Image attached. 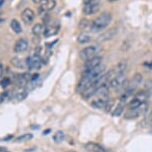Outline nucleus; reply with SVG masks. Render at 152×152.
I'll use <instances>...</instances> for the list:
<instances>
[{"mask_svg":"<svg viewBox=\"0 0 152 152\" xmlns=\"http://www.w3.org/2000/svg\"><path fill=\"white\" fill-rule=\"evenodd\" d=\"M108 102H109V85L104 84L95 91L92 96L91 105L96 109H100L106 106Z\"/></svg>","mask_w":152,"mask_h":152,"instance_id":"obj_1","label":"nucleus"},{"mask_svg":"<svg viewBox=\"0 0 152 152\" xmlns=\"http://www.w3.org/2000/svg\"><path fill=\"white\" fill-rule=\"evenodd\" d=\"M112 19V14L110 12H102L99 14L96 18H94L91 21L90 24V30L93 32H98L100 30H103L104 28L109 25Z\"/></svg>","mask_w":152,"mask_h":152,"instance_id":"obj_2","label":"nucleus"},{"mask_svg":"<svg viewBox=\"0 0 152 152\" xmlns=\"http://www.w3.org/2000/svg\"><path fill=\"white\" fill-rule=\"evenodd\" d=\"M101 46L99 44H93V45H89L87 47L83 48L80 50L79 56L82 60H88V59L93 58L95 56H98V54L101 51Z\"/></svg>","mask_w":152,"mask_h":152,"instance_id":"obj_3","label":"nucleus"},{"mask_svg":"<svg viewBox=\"0 0 152 152\" xmlns=\"http://www.w3.org/2000/svg\"><path fill=\"white\" fill-rule=\"evenodd\" d=\"M142 82V75L139 73H136L134 76L132 77V79L127 82L126 87H125V92L123 93V96H125L126 98L130 95H132V93L138 88V86L140 85V83Z\"/></svg>","mask_w":152,"mask_h":152,"instance_id":"obj_4","label":"nucleus"},{"mask_svg":"<svg viewBox=\"0 0 152 152\" xmlns=\"http://www.w3.org/2000/svg\"><path fill=\"white\" fill-rule=\"evenodd\" d=\"M148 98V94L147 92L144 90L138 91L136 94H134V96L132 97V99L130 100L128 108H136L140 105L146 103V100Z\"/></svg>","mask_w":152,"mask_h":152,"instance_id":"obj_5","label":"nucleus"},{"mask_svg":"<svg viewBox=\"0 0 152 152\" xmlns=\"http://www.w3.org/2000/svg\"><path fill=\"white\" fill-rule=\"evenodd\" d=\"M147 103H144V104L140 105L136 108H128V110L126 111L124 117L127 119H134V118H138L139 116L144 115L147 111Z\"/></svg>","mask_w":152,"mask_h":152,"instance_id":"obj_6","label":"nucleus"},{"mask_svg":"<svg viewBox=\"0 0 152 152\" xmlns=\"http://www.w3.org/2000/svg\"><path fill=\"white\" fill-rule=\"evenodd\" d=\"M26 65L29 70H39L42 65V58L38 54H33L26 58Z\"/></svg>","mask_w":152,"mask_h":152,"instance_id":"obj_7","label":"nucleus"},{"mask_svg":"<svg viewBox=\"0 0 152 152\" xmlns=\"http://www.w3.org/2000/svg\"><path fill=\"white\" fill-rule=\"evenodd\" d=\"M127 84L126 81V77L124 73H121V74H117L114 75L112 77V79L110 80L109 82V86L112 87L113 89H120L123 87L124 85Z\"/></svg>","mask_w":152,"mask_h":152,"instance_id":"obj_8","label":"nucleus"},{"mask_svg":"<svg viewBox=\"0 0 152 152\" xmlns=\"http://www.w3.org/2000/svg\"><path fill=\"white\" fill-rule=\"evenodd\" d=\"M126 97L122 95V97L120 99L118 100L117 104L113 107V110H112V116L113 117H117V116H120L122 112H123L124 108H125V105H126Z\"/></svg>","mask_w":152,"mask_h":152,"instance_id":"obj_9","label":"nucleus"},{"mask_svg":"<svg viewBox=\"0 0 152 152\" xmlns=\"http://www.w3.org/2000/svg\"><path fill=\"white\" fill-rule=\"evenodd\" d=\"M29 47V42L26 38H19L17 41L15 42L13 50L16 53H22L24 51H26Z\"/></svg>","mask_w":152,"mask_h":152,"instance_id":"obj_10","label":"nucleus"},{"mask_svg":"<svg viewBox=\"0 0 152 152\" xmlns=\"http://www.w3.org/2000/svg\"><path fill=\"white\" fill-rule=\"evenodd\" d=\"M21 18L25 24H31L35 18V13L30 8H26L21 13Z\"/></svg>","mask_w":152,"mask_h":152,"instance_id":"obj_11","label":"nucleus"},{"mask_svg":"<svg viewBox=\"0 0 152 152\" xmlns=\"http://www.w3.org/2000/svg\"><path fill=\"white\" fill-rule=\"evenodd\" d=\"M39 11L40 13H45L47 11L52 10L56 5V2L54 0H42L39 3Z\"/></svg>","mask_w":152,"mask_h":152,"instance_id":"obj_12","label":"nucleus"},{"mask_svg":"<svg viewBox=\"0 0 152 152\" xmlns=\"http://www.w3.org/2000/svg\"><path fill=\"white\" fill-rule=\"evenodd\" d=\"M102 64V57L101 56H95L93 58L88 59L85 61V70H89L95 67L99 66Z\"/></svg>","mask_w":152,"mask_h":152,"instance_id":"obj_13","label":"nucleus"},{"mask_svg":"<svg viewBox=\"0 0 152 152\" xmlns=\"http://www.w3.org/2000/svg\"><path fill=\"white\" fill-rule=\"evenodd\" d=\"M29 80H30V75L28 73H22L16 76V84L18 87H26Z\"/></svg>","mask_w":152,"mask_h":152,"instance_id":"obj_14","label":"nucleus"},{"mask_svg":"<svg viewBox=\"0 0 152 152\" xmlns=\"http://www.w3.org/2000/svg\"><path fill=\"white\" fill-rule=\"evenodd\" d=\"M100 6L98 3H93V4H85L83 7V13L85 15H92L95 14L99 11Z\"/></svg>","mask_w":152,"mask_h":152,"instance_id":"obj_15","label":"nucleus"},{"mask_svg":"<svg viewBox=\"0 0 152 152\" xmlns=\"http://www.w3.org/2000/svg\"><path fill=\"white\" fill-rule=\"evenodd\" d=\"M85 149L88 152H106V149L103 147V146L98 144V143H95V142L86 143Z\"/></svg>","mask_w":152,"mask_h":152,"instance_id":"obj_16","label":"nucleus"},{"mask_svg":"<svg viewBox=\"0 0 152 152\" xmlns=\"http://www.w3.org/2000/svg\"><path fill=\"white\" fill-rule=\"evenodd\" d=\"M116 31H117V30H116V28H114V27H113V28H110L108 31L103 32V33L98 37L97 41L102 42V41H107V40H109V39H112V38L115 36Z\"/></svg>","mask_w":152,"mask_h":152,"instance_id":"obj_17","label":"nucleus"},{"mask_svg":"<svg viewBox=\"0 0 152 152\" xmlns=\"http://www.w3.org/2000/svg\"><path fill=\"white\" fill-rule=\"evenodd\" d=\"M27 94H28V90L26 89V87H18L14 90V97L18 101H22L25 99Z\"/></svg>","mask_w":152,"mask_h":152,"instance_id":"obj_18","label":"nucleus"},{"mask_svg":"<svg viewBox=\"0 0 152 152\" xmlns=\"http://www.w3.org/2000/svg\"><path fill=\"white\" fill-rule=\"evenodd\" d=\"M10 63H11L13 67H15L17 69H25L27 67L26 61H24L21 58H18V57H13L11 60H10Z\"/></svg>","mask_w":152,"mask_h":152,"instance_id":"obj_19","label":"nucleus"},{"mask_svg":"<svg viewBox=\"0 0 152 152\" xmlns=\"http://www.w3.org/2000/svg\"><path fill=\"white\" fill-rule=\"evenodd\" d=\"M58 31H59L58 25H49V26L45 27L43 35H44V37H51L58 33Z\"/></svg>","mask_w":152,"mask_h":152,"instance_id":"obj_20","label":"nucleus"},{"mask_svg":"<svg viewBox=\"0 0 152 152\" xmlns=\"http://www.w3.org/2000/svg\"><path fill=\"white\" fill-rule=\"evenodd\" d=\"M77 41L80 44H86V43H89L91 41V36L89 34L85 33V32H81L77 36Z\"/></svg>","mask_w":152,"mask_h":152,"instance_id":"obj_21","label":"nucleus"},{"mask_svg":"<svg viewBox=\"0 0 152 152\" xmlns=\"http://www.w3.org/2000/svg\"><path fill=\"white\" fill-rule=\"evenodd\" d=\"M10 27H11V29L16 34H19L22 32V27H21L19 21L16 20V19H12L11 20V22H10Z\"/></svg>","mask_w":152,"mask_h":152,"instance_id":"obj_22","label":"nucleus"},{"mask_svg":"<svg viewBox=\"0 0 152 152\" xmlns=\"http://www.w3.org/2000/svg\"><path fill=\"white\" fill-rule=\"evenodd\" d=\"M125 69H126V63L125 62H120V63H118L114 67L112 71L114 73V75H117V74H121V73H124L125 72Z\"/></svg>","mask_w":152,"mask_h":152,"instance_id":"obj_23","label":"nucleus"},{"mask_svg":"<svg viewBox=\"0 0 152 152\" xmlns=\"http://www.w3.org/2000/svg\"><path fill=\"white\" fill-rule=\"evenodd\" d=\"M44 29H45V27L43 26L42 24L36 23L33 26V28H32V33H33L35 36H39V35L43 34V32H44Z\"/></svg>","mask_w":152,"mask_h":152,"instance_id":"obj_24","label":"nucleus"},{"mask_svg":"<svg viewBox=\"0 0 152 152\" xmlns=\"http://www.w3.org/2000/svg\"><path fill=\"white\" fill-rule=\"evenodd\" d=\"M64 138H65V134L63 131H57L53 135V140L55 143H61L64 140Z\"/></svg>","mask_w":152,"mask_h":152,"instance_id":"obj_25","label":"nucleus"},{"mask_svg":"<svg viewBox=\"0 0 152 152\" xmlns=\"http://www.w3.org/2000/svg\"><path fill=\"white\" fill-rule=\"evenodd\" d=\"M33 137V135L30 134V133H26V134H23L21 136H19L16 138V141H26V140H29Z\"/></svg>","mask_w":152,"mask_h":152,"instance_id":"obj_26","label":"nucleus"},{"mask_svg":"<svg viewBox=\"0 0 152 152\" xmlns=\"http://www.w3.org/2000/svg\"><path fill=\"white\" fill-rule=\"evenodd\" d=\"M0 84H1L2 87H4V88H5V87H7V86L10 84V79H9L8 77H5L4 79H2V80H1V82H0Z\"/></svg>","mask_w":152,"mask_h":152,"instance_id":"obj_27","label":"nucleus"},{"mask_svg":"<svg viewBox=\"0 0 152 152\" xmlns=\"http://www.w3.org/2000/svg\"><path fill=\"white\" fill-rule=\"evenodd\" d=\"M100 0H84V4H93V3H98Z\"/></svg>","mask_w":152,"mask_h":152,"instance_id":"obj_28","label":"nucleus"},{"mask_svg":"<svg viewBox=\"0 0 152 152\" xmlns=\"http://www.w3.org/2000/svg\"><path fill=\"white\" fill-rule=\"evenodd\" d=\"M7 95H8V91H5L4 93H2L1 95V97H0V102H3L5 99H6V97H7Z\"/></svg>","mask_w":152,"mask_h":152,"instance_id":"obj_29","label":"nucleus"},{"mask_svg":"<svg viewBox=\"0 0 152 152\" xmlns=\"http://www.w3.org/2000/svg\"><path fill=\"white\" fill-rule=\"evenodd\" d=\"M147 124H149V125H152V112L149 114L148 117H147Z\"/></svg>","mask_w":152,"mask_h":152,"instance_id":"obj_30","label":"nucleus"},{"mask_svg":"<svg viewBox=\"0 0 152 152\" xmlns=\"http://www.w3.org/2000/svg\"><path fill=\"white\" fill-rule=\"evenodd\" d=\"M3 71H4V68H3V64H2L1 60H0V77L3 75Z\"/></svg>","mask_w":152,"mask_h":152,"instance_id":"obj_31","label":"nucleus"},{"mask_svg":"<svg viewBox=\"0 0 152 152\" xmlns=\"http://www.w3.org/2000/svg\"><path fill=\"white\" fill-rule=\"evenodd\" d=\"M32 1H33V2H34V3H38V4H39V3H40V2H41V1H42V0H32Z\"/></svg>","mask_w":152,"mask_h":152,"instance_id":"obj_32","label":"nucleus"},{"mask_svg":"<svg viewBox=\"0 0 152 152\" xmlns=\"http://www.w3.org/2000/svg\"><path fill=\"white\" fill-rule=\"evenodd\" d=\"M49 132H50V129H47V130H45V131L43 132V134H48Z\"/></svg>","mask_w":152,"mask_h":152,"instance_id":"obj_33","label":"nucleus"},{"mask_svg":"<svg viewBox=\"0 0 152 152\" xmlns=\"http://www.w3.org/2000/svg\"><path fill=\"white\" fill-rule=\"evenodd\" d=\"M4 2H5V0H0V6H2V5L4 4Z\"/></svg>","mask_w":152,"mask_h":152,"instance_id":"obj_34","label":"nucleus"},{"mask_svg":"<svg viewBox=\"0 0 152 152\" xmlns=\"http://www.w3.org/2000/svg\"><path fill=\"white\" fill-rule=\"evenodd\" d=\"M4 151V148L3 147H0V152H3Z\"/></svg>","mask_w":152,"mask_h":152,"instance_id":"obj_35","label":"nucleus"},{"mask_svg":"<svg viewBox=\"0 0 152 152\" xmlns=\"http://www.w3.org/2000/svg\"><path fill=\"white\" fill-rule=\"evenodd\" d=\"M109 2H115V1H118V0H108Z\"/></svg>","mask_w":152,"mask_h":152,"instance_id":"obj_36","label":"nucleus"},{"mask_svg":"<svg viewBox=\"0 0 152 152\" xmlns=\"http://www.w3.org/2000/svg\"><path fill=\"white\" fill-rule=\"evenodd\" d=\"M69 152H74V151H69Z\"/></svg>","mask_w":152,"mask_h":152,"instance_id":"obj_37","label":"nucleus"}]
</instances>
